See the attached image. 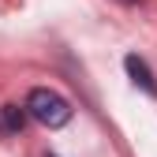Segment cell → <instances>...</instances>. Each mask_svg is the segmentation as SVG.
Returning a JSON list of instances; mask_svg holds the SVG:
<instances>
[{
  "mask_svg": "<svg viewBox=\"0 0 157 157\" xmlns=\"http://www.w3.org/2000/svg\"><path fill=\"white\" fill-rule=\"evenodd\" d=\"M26 109L37 124H45V127H64L71 120V105H67V97L64 94H56L49 86H34L26 94Z\"/></svg>",
  "mask_w": 157,
  "mask_h": 157,
  "instance_id": "cell-1",
  "label": "cell"
},
{
  "mask_svg": "<svg viewBox=\"0 0 157 157\" xmlns=\"http://www.w3.org/2000/svg\"><path fill=\"white\" fill-rule=\"evenodd\" d=\"M124 67H127V75H131V82L135 86H142L150 97H157V82H153V75H150V67H146V60L142 56H124Z\"/></svg>",
  "mask_w": 157,
  "mask_h": 157,
  "instance_id": "cell-2",
  "label": "cell"
},
{
  "mask_svg": "<svg viewBox=\"0 0 157 157\" xmlns=\"http://www.w3.org/2000/svg\"><path fill=\"white\" fill-rule=\"evenodd\" d=\"M26 116H30L26 105L23 109H19V105H4V109H0V127H4V131H23Z\"/></svg>",
  "mask_w": 157,
  "mask_h": 157,
  "instance_id": "cell-3",
  "label": "cell"
},
{
  "mask_svg": "<svg viewBox=\"0 0 157 157\" xmlns=\"http://www.w3.org/2000/svg\"><path fill=\"white\" fill-rule=\"evenodd\" d=\"M124 4H139V0H124Z\"/></svg>",
  "mask_w": 157,
  "mask_h": 157,
  "instance_id": "cell-4",
  "label": "cell"
},
{
  "mask_svg": "<svg viewBox=\"0 0 157 157\" xmlns=\"http://www.w3.org/2000/svg\"><path fill=\"white\" fill-rule=\"evenodd\" d=\"M49 157H52V153H49Z\"/></svg>",
  "mask_w": 157,
  "mask_h": 157,
  "instance_id": "cell-5",
  "label": "cell"
}]
</instances>
